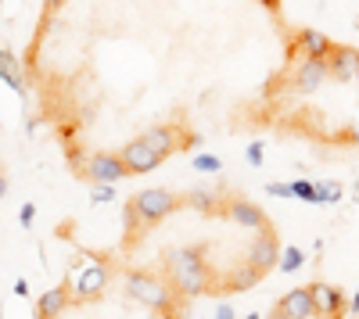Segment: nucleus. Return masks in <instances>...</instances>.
I'll list each match as a JSON object with an SVG mask.
<instances>
[{"instance_id": "dca6fc26", "label": "nucleus", "mask_w": 359, "mask_h": 319, "mask_svg": "<svg viewBox=\"0 0 359 319\" xmlns=\"http://www.w3.org/2000/svg\"><path fill=\"white\" fill-rule=\"evenodd\" d=\"M0 79H4L14 94H26V79H22V68H18V58L11 54L8 47H0Z\"/></svg>"}, {"instance_id": "1a4fd4ad", "label": "nucleus", "mask_w": 359, "mask_h": 319, "mask_svg": "<svg viewBox=\"0 0 359 319\" xmlns=\"http://www.w3.org/2000/svg\"><path fill=\"white\" fill-rule=\"evenodd\" d=\"M327 65H331V79L338 83H352L359 79V50L356 47H331V54H327Z\"/></svg>"}, {"instance_id": "9b49d317", "label": "nucleus", "mask_w": 359, "mask_h": 319, "mask_svg": "<svg viewBox=\"0 0 359 319\" xmlns=\"http://www.w3.org/2000/svg\"><path fill=\"white\" fill-rule=\"evenodd\" d=\"M331 47H334L331 37H323V32H316V29H302V32H295V40H291L295 54H313V58H327Z\"/></svg>"}, {"instance_id": "0eeeda50", "label": "nucleus", "mask_w": 359, "mask_h": 319, "mask_svg": "<svg viewBox=\"0 0 359 319\" xmlns=\"http://www.w3.org/2000/svg\"><path fill=\"white\" fill-rule=\"evenodd\" d=\"M122 162H126V169H130L133 176H144V172H151V169H158L162 165V158H158V151H151V144L148 140H130V144L122 147Z\"/></svg>"}, {"instance_id": "a878e982", "label": "nucleus", "mask_w": 359, "mask_h": 319, "mask_svg": "<svg viewBox=\"0 0 359 319\" xmlns=\"http://www.w3.org/2000/svg\"><path fill=\"white\" fill-rule=\"evenodd\" d=\"M22 226H32V219H36V205H22Z\"/></svg>"}, {"instance_id": "f03ea898", "label": "nucleus", "mask_w": 359, "mask_h": 319, "mask_svg": "<svg viewBox=\"0 0 359 319\" xmlns=\"http://www.w3.org/2000/svg\"><path fill=\"white\" fill-rule=\"evenodd\" d=\"M180 205H184V198H176L173 190H140L137 198L126 205V226H130V234L148 229V226L166 219L169 212H176Z\"/></svg>"}, {"instance_id": "4be33fe9", "label": "nucleus", "mask_w": 359, "mask_h": 319, "mask_svg": "<svg viewBox=\"0 0 359 319\" xmlns=\"http://www.w3.org/2000/svg\"><path fill=\"white\" fill-rule=\"evenodd\" d=\"M291 190H295V198L316 205V183L313 180H291Z\"/></svg>"}, {"instance_id": "2f4dec72", "label": "nucleus", "mask_w": 359, "mask_h": 319, "mask_svg": "<svg viewBox=\"0 0 359 319\" xmlns=\"http://www.w3.org/2000/svg\"><path fill=\"white\" fill-rule=\"evenodd\" d=\"M50 4H58V0H50Z\"/></svg>"}, {"instance_id": "4468645a", "label": "nucleus", "mask_w": 359, "mask_h": 319, "mask_svg": "<svg viewBox=\"0 0 359 319\" xmlns=\"http://www.w3.org/2000/svg\"><path fill=\"white\" fill-rule=\"evenodd\" d=\"M104 280H108V265H101V262H94V265H83V273H79V280H76V298H94L101 287H104Z\"/></svg>"}, {"instance_id": "c756f323", "label": "nucleus", "mask_w": 359, "mask_h": 319, "mask_svg": "<svg viewBox=\"0 0 359 319\" xmlns=\"http://www.w3.org/2000/svg\"><path fill=\"white\" fill-rule=\"evenodd\" d=\"M262 4H266L269 11H277V8H280V0H262Z\"/></svg>"}, {"instance_id": "ddd939ff", "label": "nucleus", "mask_w": 359, "mask_h": 319, "mask_svg": "<svg viewBox=\"0 0 359 319\" xmlns=\"http://www.w3.org/2000/svg\"><path fill=\"white\" fill-rule=\"evenodd\" d=\"M226 216L237 223V226H244V229H262V226H269L266 212L259 205H251V201H230L226 205Z\"/></svg>"}, {"instance_id": "6ab92c4d", "label": "nucleus", "mask_w": 359, "mask_h": 319, "mask_svg": "<svg viewBox=\"0 0 359 319\" xmlns=\"http://www.w3.org/2000/svg\"><path fill=\"white\" fill-rule=\"evenodd\" d=\"M191 169L202 172V176H220L223 172V158L220 154H194L191 158Z\"/></svg>"}, {"instance_id": "39448f33", "label": "nucleus", "mask_w": 359, "mask_h": 319, "mask_svg": "<svg viewBox=\"0 0 359 319\" xmlns=\"http://www.w3.org/2000/svg\"><path fill=\"white\" fill-rule=\"evenodd\" d=\"M126 162H122V154H112V151H97L90 162L83 165V176L90 183H119L126 180Z\"/></svg>"}, {"instance_id": "f3484780", "label": "nucleus", "mask_w": 359, "mask_h": 319, "mask_svg": "<svg viewBox=\"0 0 359 319\" xmlns=\"http://www.w3.org/2000/svg\"><path fill=\"white\" fill-rule=\"evenodd\" d=\"M184 205H187V208H197V212H223V208H226V205L220 201V194H215V190H205V187L187 190V194H184Z\"/></svg>"}, {"instance_id": "c85d7f7f", "label": "nucleus", "mask_w": 359, "mask_h": 319, "mask_svg": "<svg viewBox=\"0 0 359 319\" xmlns=\"http://www.w3.org/2000/svg\"><path fill=\"white\" fill-rule=\"evenodd\" d=\"M4 194H8V176L0 172V198H4Z\"/></svg>"}, {"instance_id": "f8f14e48", "label": "nucleus", "mask_w": 359, "mask_h": 319, "mask_svg": "<svg viewBox=\"0 0 359 319\" xmlns=\"http://www.w3.org/2000/svg\"><path fill=\"white\" fill-rule=\"evenodd\" d=\"M313 301H316V316H345L349 309L341 305V291L331 283H309Z\"/></svg>"}, {"instance_id": "aec40b11", "label": "nucleus", "mask_w": 359, "mask_h": 319, "mask_svg": "<svg viewBox=\"0 0 359 319\" xmlns=\"http://www.w3.org/2000/svg\"><path fill=\"white\" fill-rule=\"evenodd\" d=\"M302 265H305V251H302V247H280V262H277L280 273H298Z\"/></svg>"}, {"instance_id": "a211bd4d", "label": "nucleus", "mask_w": 359, "mask_h": 319, "mask_svg": "<svg viewBox=\"0 0 359 319\" xmlns=\"http://www.w3.org/2000/svg\"><path fill=\"white\" fill-rule=\"evenodd\" d=\"M65 301H68V283H61V287H54L40 298V305H36V316H58L65 309Z\"/></svg>"}, {"instance_id": "7ed1b4c3", "label": "nucleus", "mask_w": 359, "mask_h": 319, "mask_svg": "<svg viewBox=\"0 0 359 319\" xmlns=\"http://www.w3.org/2000/svg\"><path fill=\"white\" fill-rule=\"evenodd\" d=\"M126 294H130L133 301H140V305L162 312V316H173L176 312L169 305V298L176 291H169L166 283H162L158 276H151V273H126Z\"/></svg>"}, {"instance_id": "bb28decb", "label": "nucleus", "mask_w": 359, "mask_h": 319, "mask_svg": "<svg viewBox=\"0 0 359 319\" xmlns=\"http://www.w3.org/2000/svg\"><path fill=\"white\" fill-rule=\"evenodd\" d=\"M14 294L26 298V294H29V283H26V280H14Z\"/></svg>"}, {"instance_id": "412c9836", "label": "nucleus", "mask_w": 359, "mask_h": 319, "mask_svg": "<svg viewBox=\"0 0 359 319\" xmlns=\"http://www.w3.org/2000/svg\"><path fill=\"white\" fill-rule=\"evenodd\" d=\"M341 198V183H316V205H331Z\"/></svg>"}, {"instance_id": "20e7f679", "label": "nucleus", "mask_w": 359, "mask_h": 319, "mask_svg": "<svg viewBox=\"0 0 359 319\" xmlns=\"http://www.w3.org/2000/svg\"><path fill=\"white\" fill-rule=\"evenodd\" d=\"M327 76H331L327 58H313V54H298V61L291 65V72H287V79H291V86L298 94H313Z\"/></svg>"}, {"instance_id": "f257e3e1", "label": "nucleus", "mask_w": 359, "mask_h": 319, "mask_svg": "<svg viewBox=\"0 0 359 319\" xmlns=\"http://www.w3.org/2000/svg\"><path fill=\"white\" fill-rule=\"evenodd\" d=\"M202 255H205V247H173L166 255L176 298H197L208 291L212 276H208V265L202 262Z\"/></svg>"}, {"instance_id": "2eb2a0df", "label": "nucleus", "mask_w": 359, "mask_h": 319, "mask_svg": "<svg viewBox=\"0 0 359 319\" xmlns=\"http://www.w3.org/2000/svg\"><path fill=\"white\" fill-rule=\"evenodd\" d=\"M266 273L259 269L255 262H248V265H237L230 276H226V283H223V291H248V287H255V283L262 280Z\"/></svg>"}, {"instance_id": "9d476101", "label": "nucleus", "mask_w": 359, "mask_h": 319, "mask_svg": "<svg viewBox=\"0 0 359 319\" xmlns=\"http://www.w3.org/2000/svg\"><path fill=\"white\" fill-rule=\"evenodd\" d=\"M140 140H148L151 144V151H158V158L166 162V158L173 154V151H180L184 147V130H176V126H151V130H144L140 133Z\"/></svg>"}, {"instance_id": "b1692460", "label": "nucleus", "mask_w": 359, "mask_h": 319, "mask_svg": "<svg viewBox=\"0 0 359 319\" xmlns=\"http://www.w3.org/2000/svg\"><path fill=\"white\" fill-rule=\"evenodd\" d=\"M262 151H266V147L259 144V140H255V144H248V151H244V154H248V165H262V158H266Z\"/></svg>"}, {"instance_id": "423d86ee", "label": "nucleus", "mask_w": 359, "mask_h": 319, "mask_svg": "<svg viewBox=\"0 0 359 319\" xmlns=\"http://www.w3.org/2000/svg\"><path fill=\"white\" fill-rule=\"evenodd\" d=\"M248 262H255L262 273H269L280 262V240L273 234V226L259 229V237H255V244H251V251H248Z\"/></svg>"}, {"instance_id": "cd10ccee", "label": "nucleus", "mask_w": 359, "mask_h": 319, "mask_svg": "<svg viewBox=\"0 0 359 319\" xmlns=\"http://www.w3.org/2000/svg\"><path fill=\"white\" fill-rule=\"evenodd\" d=\"M215 316H223V319H230V316H237L230 305H215Z\"/></svg>"}, {"instance_id": "393cba45", "label": "nucleus", "mask_w": 359, "mask_h": 319, "mask_svg": "<svg viewBox=\"0 0 359 319\" xmlns=\"http://www.w3.org/2000/svg\"><path fill=\"white\" fill-rule=\"evenodd\" d=\"M266 190L273 194V198H295V190H291V183H266Z\"/></svg>"}, {"instance_id": "6e6552de", "label": "nucleus", "mask_w": 359, "mask_h": 319, "mask_svg": "<svg viewBox=\"0 0 359 319\" xmlns=\"http://www.w3.org/2000/svg\"><path fill=\"white\" fill-rule=\"evenodd\" d=\"M277 316L284 319H309L316 316V301H313V291L309 287H295V291H287L280 301H277Z\"/></svg>"}, {"instance_id": "7c9ffc66", "label": "nucleus", "mask_w": 359, "mask_h": 319, "mask_svg": "<svg viewBox=\"0 0 359 319\" xmlns=\"http://www.w3.org/2000/svg\"><path fill=\"white\" fill-rule=\"evenodd\" d=\"M352 312H359V287H356V294H352Z\"/></svg>"}, {"instance_id": "5701e85b", "label": "nucleus", "mask_w": 359, "mask_h": 319, "mask_svg": "<svg viewBox=\"0 0 359 319\" xmlns=\"http://www.w3.org/2000/svg\"><path fill=\"white\" fill-rule=\"evenodd\" d=\"M90 201H115V183H94L90 187Z\"/></svg>"}]
</instances>
